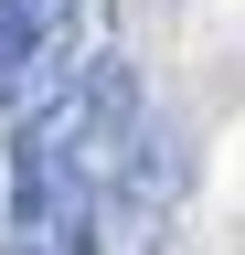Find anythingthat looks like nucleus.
Here are the masks:
<instances>
[{
    "label": "nucleus",
    "mask_w": 245,
    "mask_h": 255,
    "mask_svg": "<svg viewBox=\"0 0 245 255\" xmlns=\"http://www.w3.org/2000/svg\"><path fill=\"white\" fill-rule=\"evenodd\" d=\"M181 191H192V128H181V117H149L139 149L117 159V202H128L139 223H160Z\"/></svg>",
    "instance_id": "f257e3e1"
},
{
    "label": "nucleus",
    "mask_w": 245,
    "mask_h": 255,
    "mask_svg": "<svg viewBox=\"0 0 245 255\" xmlns=\"http://www.w3.org/2000/svg\"><path fill=\"white\" fill-rule=\"evenodd\" d=\"M0 255H64V245H43V234H21V223H11V234H0Z\"/></svg>",
    "instance_id": "f03ea898"
},
{
    "label": "nucleus",
    "mask_w": 245,
    "mask_h": 255,
    "mask_svg": "<svg viewBox=\"0 0 245 255\" xmlns=\"http://www.w3.org/2000/svg\"><path fill=\"white\" fill-rule=\"evenodd\" d=\"M160 255H171V245H160Z\"/></svg>",
    "instance_id": "7ed1b4c3"
}]
</instances>
